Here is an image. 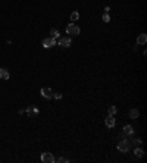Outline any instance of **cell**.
<instances>
[{"label":"cell","instance_id":"cell-17","mask_svg":"<svg viewBox=\"0 0 147 163\" xmlns=\"http://www.w3.org/2000/svg\"><path fill=\"white\" fill-rule=\"evenodd\" d=\"M103 21H105V22H109V21H110V16H109L107 12H103Z\"/></svg>","mask_w":147,"mask_h":163},{"label":"cell","instance_id":"cell-20","mask_svg":"<svg viewBox=\"0 0 147 163\" xmlns=\"http://www.w3.org/2000/svg\"><path fill=\"white\" fill-rule=\"evenodd\" d=\"M53 99H56V100H60V99H62V94H59V93L53 94Z\"/></svg>","mask_w":147,"mask_h":163},{"label":"cell","instance_id":"cell-5","mask_svg":"<svg viewBox=\"0 0 147 163\" xmlns=\"http://www.w3.org/2000/svg\"><path fill=\"white\" fill-rule=\"evenodd\" d=\"M27 115H28V118H36V116H38V113H40V110L36 107V106H28L27 107Z\"/></svg>","mask_w":147,"mask_h":163},{"label":"cell","instance_id":"cell-9","mask_svg":"<svg viewBox=\"0 0 147 163\" xmlns=\"http://www.w3.org/2000/svg\"><path fill=\"white\" fill-rule=\"evenodd\" d=\"M146 41H147V34H140L138 35V38H137V44H140V46H143V44H146Z\"/></svg>","mask_w":147,"mask_h":163},{"label":"cell","instance_id":"cell-4","mask_svg":"<svg viewBox=\"0 0 147 163\" xmlns=\"http://www.w3.org/2000/svg\"><path fill=\"white\" fill-rule=\"evenodd\" d=\"M40 93H41V96L44 97V99H53V90L51 88H49V87H43L41 90H40Z\"/></svg>","mask_w":147,"mask_h":163},{"label":"cell","instance_id":"cell-18","mask_svg":"<svg viewBox=\"0 0 147 163\" xmlns=\"http://www.w3.org/2000/svg\"><path fill=\"white\" fill-rule=\"evenodd\" d=\"M141 143H143V141H141L140 138H138V140H132V145H134V147H138Z\"/></svg>","mask_w":147,"mask_h":163},{"label":"cell","instance_id":"cell-3","mask_svg":"<svg viewBox=\"0 0 147 163\" xmlns=\"http://www.w3.org/2000/svg\"><path fill=\"white\" fill-rule=\"evenodd\" d=\"M41 162L43 163H55L56 162V159H55V156L51 153H41Z\"/></svg>","mask_w":147,"mask_h":163},{"label":"cell","instance_id":"cell-16","mask_svg":"<svg viewBox=\"0 0 147 163\" xmlns=\"http://www.w3.org/2000/svg\"><path fill=\"white\" fill-rule=\"evenodd\" d=\"M116 112H118V109H116V106H110V107H109V115H112V116H115V115H116Z\"/></svg>","mask_w":147,"mask_h":163},{"label":"cell","instance_id":"cell-1","mask_svg":"<svg viewBox=\"0 0 147 163\" xmlns=\"http://www.w3.org/2000/svg\"><path fill=\"white\" fill-rule=\"evenodd\" d=\"M129 149H131V143H129V141H127V140L119 141V144H118V150H119L121 153H128Z\"/></svg>","mask_w":147,"mask_h":163},{"label":"cell","instance_id":"cell-2","mask_svg":"<svg viewBox=\"0 0 147 163\" xmlns=\"http://www.w3.org/2000/svg\"><path fill=\"white\" fill-rule=\"evenodd\" d=\"M68 35H80V27H76L75 24H69L66 27Z\"/></svg>","mask_w":147,"mask_h":163},{"label":"cell","instance_id":"cell-11","mask_svg":"<svg viewBox=\"0 0 147 163\" xmlns=\"http://www.w3.org/2000/svg\"><path fill=\"white\" fill-rule=\"evenodd\" d=\"M134 134V129L131 125H125L124 126V135H132Z\"/></svg>","mask_w":147,"mask_h":163},{"label":"cell","instance_id":"cell-7","mask_svg":"<svg viewBox=\"0 0 147 163\" xmlns=\"http://www.w3.org/2000/svg\"><path fill=\"white\" fill-rule=\"evenodd\" d=\"M71 44H72V40L69 38V37H63V38L59 40V46L60 47H69Z\"/></svg>","mask_w":147,"mask_h":163},{"label":"cell","instance_id":"cell-10","mask_svg":"<svg viewBox=\"0 0 147 163\" xmlns=\"http://www.w3.org/2000/svg\"><path fill=\"white\" fill-rule=\"evenodd\" d=\"M0 78L2 80H9V71H7L6 68H2V69H0Z\"/></svg>","mask_w":147,"mask_h":163},{"label":"cell","instance_id":"cell-14","mask_svg":"<svg viewBox=\"0 0 147 163\" xmlns=\"http://www.w3.org/2000/svg\"><path fill=\"white\" fill-rule=\"evenodd\" d=\"M134 154L137 157H141L143 154H144V150L143 149H140V147H135V150H134Z\"/></svg>","mask_w":147,"mask_h":163},{"label":"cell","instance_id":"cell-13","mask_svg":"<svg viewBox=\"0 0 147 163\" xmlns=\"http://www.w3.org/2000/svg\"><path fill=\"white\" fill-rule=\"evenodd\" d=\"M78 19H80V13L76 12V11H74V12L71 13V21L75 22V21H78Z\"/></svg>","mask_w":147,"mask_h":163},{"label":"cell","instance_id":"cell-6","mask_svg":"<svg viewBox=\"0 0 147 163\" xmlns=\"http://www.w3.org/2000/svg\"><path fill=\"white\" fill-rule=\"evenodd\" d=\"M55 46H56V40L55 38L49 37V38L43 40V47H44V49H50V47H55Z\"/></svg>","mask_w":147,"mask_h":163},{"label":"cell","instance_id":"cell-8","mask_svg":"<svg viewBox=\"0 0 147 163\" xmlns=\"http://www.w3.org/2000/svg\"><path fill=\"white\" fill-rule=\"evenodd\" d=\"M105 124H106V126H107V128H115V125H116V121H115V118L112 116V115H109V116L106 118Z\"/></svg>","mask_w":147,"mask_h":163},{"label":"cell","instance_id":"cell-15","mask_svg":"<svg viewBox=\"0 0 147 163\" xmlns=\"http://www.w3.org/2000/svg\"><path fill=\"white\" fill-rule=\"evenodd\" d=\"M59 35H60V34H59L57 30H51V31H50V37H51V38L56 40V38H59Z\"/></svg>","mask_w":147,"mask_h":163},{"label":"cell","instance_id":"cell-19","mask_svg":"<svg viewBox=\"0 0 147 163\" xmlns=\"http://www.w3.org/2000/svg\"><path fill=\"white\" fill-rule=\"evenodd\" d=\"M56 162H57V163H68L69 160L65 159V157H59V159H56Z\"/></svg>","mask_w":147,"mask_h":163},{"label":"cell","instance_id":"cell-12","mask_svg":"<svg viewBox=\"0 0 147 163\" xmlns=\"http://www.w3.org/2000/svg\"><path fill=\"white\" fill-rule=\"evenodd\" d=\"M138 116H140L138 109H131V112H129V118H131V119H137Z\"/></svg>","mask_w":147,"mask_h":163}]
</instances>
